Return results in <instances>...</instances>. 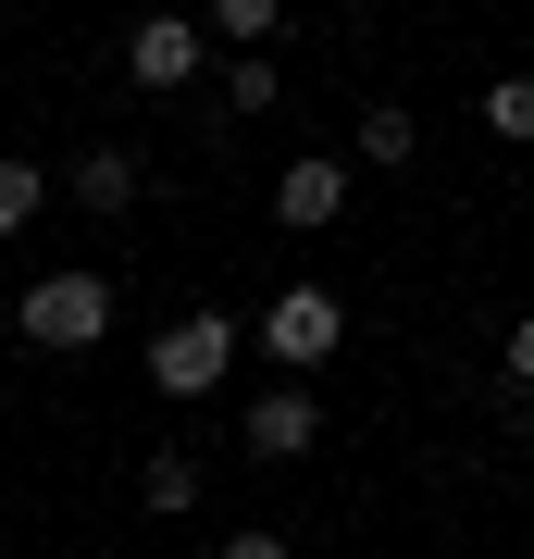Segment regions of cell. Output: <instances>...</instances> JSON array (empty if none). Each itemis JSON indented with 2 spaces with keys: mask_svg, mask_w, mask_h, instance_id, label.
Here are the masks:
<instances>
[{
  "mask_svg": "<svg viewBox=\"0 0 534 559\" xmlns=\"http://www.w3.org/2000/svg\"><path fill=\"white\" fill-rule=\"evenodd\" d=\"M75 200L87 212H138V162H124V150H87L75 162Z\"/></svg>",
  "mask_w": 534,
  "mask_h": 559,
  "instance_id": "cell-7",
  "label": "cell"
},
{
  "mask_svg": "<svg viewBox=\"0 0 534 559\" xmlns=\"http://www.w3.org/2000/svg\"><path fill=\"white\" fill-rule=\"evenodd\" d=\"M274 100H286V75H274L261 50H237V62H224V112H274Z\"/></svg>",
  "mask_w": 534,
  "mask_h": 559,
  "instance_id": "cell-8",
  "label": "cell"
},
{
  "mask_svg": "<svg viewBox=\"0 0 534 559\" xmlns=\"http://www.w3.org/2000/svg\"><path fill=\"white\" fill-rule=\"evenodd\" d=\"M138 498H150V510H187V498H199V460H187V448L138 460Z\"/></svg>",
  "mask_w": 534,
  "mask_h": 559,
  "instance_id": "cell-9",
  "label": "cell"
},
{
  "mask_svg": "<svg viewBox=\"0 0 534 559\" xmlns=\"http://www.w3.org/2000/svg\"><path fill=\"white\" fill-rule=\"evenodd\" d=\"M224 373H237V323H224V311H175L150 336V385H162V399H212Z\"/></svg>",
  "mask_w": 534,
  "mask_h": 559,
  "instance_id": "cell-1",
  "label": "cell"
},
{
  "mask_svg": "<svg viewBox=\"0 0 534 559\" xmlns=\"http://www.w3.org/2000/svg\"><path fill=\"white\" fill-rule=\"evenodd\" d=\"M348 212V175H336V162H286V175H274V224H298V237H311V224H336Z\"/></svg>",
  "mask_w": 534,
  "mask_h": 559,
  "instance_id": "cell-6",
  "label": "cell"
},
{
  "mask_svg": "<svg viewBox=\"0 0 534 559\" xmlns=\"http://www.w3.org/2000/svg\"><path fill=\"white\" fill-rule=\"evenodd\" d=\"M112 336V274H38L25 286V348H99Z\"/></svg>",
  "mask_w": 534,
  "mask_h": 559,
  "instance_id": "cell-2",
  "label": "cell"
},
{
  "mask_svg": "<svg viewBox=\"0 0 534 559\" xmlns=\"http://www.w3.org/2000/svg\"><path fill=\"white\" fill-rule=\"evenodd\" d=\"M485 124H497L510 150H534V75H497V87H485Z\"/></svg>",
  "mask_w": 534,
  "mask_h": 559,
  "instance_id": "cell-11",
  "label": "cell"
},
{
  "mask_svg": "<svg viewBox=\"0 0 534 559\" xmlns=\"http://www.w3.org/2000/svg\"><path fill=\"white\" fill-rule=\"evenodd\" d=\"M199 62H212V38H199L187 13H138V38H124V75L138 87H187Z\"/></svg>",
  "mask_w": 534,
  "mask_h": 559,
  "instance_id": "cell-4",
  "label": "cell"
},
{
  "mask_svg": "<svg viewBox=\"0 0 534 559\" xmlns=\"http://www.w3.org/2000/svg\"><path fill=\"white\" fill-rule=\"evenodd\" d=\"M497 360H510V385H534V311L510 323V348H497Z\"/></svg>",
  "mask_w": 534,
  "mask_h": 559,
  "instance_id": "cell-13",
  "label": "cell"
},
{
  "mask_svg": "<svg viewBox=\"0 0 534 559\" xmlns=\"http://www.w3.org/2000/svg\"><path fill=\"white\" fill-rule=\"evenodd\" d=\"M336 336H348V311H336V286H286V299L261 311V348H274L286 373H311V360H336Z\"/></svg>",
  "mask_w": 534,
  "mask_h": 559,
  "instance_id": "cell-3",
  "label": "cell"
},
{
  "mask_svg": "<svg viewBox=\"0 0 534 559\" xmlns=\"http://www.w3.org/2000/svg\"><path fill=\"white\" fill-rule=\"evenodd\" d=\"M311 436H323V399H311V385H261V399H249V460H298Z\"/></svg>",
  "mask_w": 534,
  "mask_h": 559,
  "instance_id": "cell-5",
  "label": "cell"
},
{
  "mask_svg": "<svg viewBox=\"0 0 534 559\" xmlns=\"http://www.w3.org/2000/svg\"><path fill=\"white\" fill-rule=\"evenodd\" d=\"M411 150H423V124L397 112V100H373V112H360V162H411Z\"/></svg>",
  "mask_w": 534,
  "mask_h": 559,
  "instance_id": "cell-10",
  "label": "cell"
},
{
  "mask_svg": "<svg viewBox=\"0 0 534 559\" xmlns=\"http://www.w3.org/2000/svg\"><path fill=\"white\" fill-rule=\"evenodd\" d=\"M286 25V0H212V38H237V50H261Z\"/></svg>",
  "mask_w": 534,
  "mask_h": 559,
  "instance_id": "cell-12",
  "label": "cell"
}]
</instances>
